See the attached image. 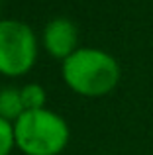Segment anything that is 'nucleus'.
I'll return each mask as SVG.
<instances>
[{
    "instance_id": "nucleus-6",
    "label": "nucleus",
    "mask_w": 153,
    "mask_h": 155,
    "mask_svg": "<svg viewBox=\"0 0 153 155\" xmlns=\"http://www.w3.org/2000/svg\"><path fill=\"white\" fill-rule=\"evenodd\" d=\"M20 94H22V102H24V108L26 110L45 108V91H43L41 84L30 83V84L20 88Z\"/></svg>"
},
{
    "instance_id": "nucleus-5",
    "label": "nucleus",
    "mask_w": 153,
    "mask_h": 155,
    "mask_svg": "<svg viewBox=\"0 0 153 155\" xmlns=\"http://www.w3.org/2000/svg\"><path fill=\"white\" fill-rule=\"evenodd\" d=\"M24 112H26V108L22 102L20 88H2L0 91V116L10 122H16Z\"/></svg>"
},
{
    "instance_id": "nucleus-2",
    "label": "nucleus",
    "mask_w": 153,
    "mask_h": 155,
    "mask_svg": "<svg viewBox=\"0 0 153 155\" xmlns=\"http://www.w3.org/2000/svg\"><path fill=\"white\" fill-rule=\"evenodd\" d=\"M16 147L26 155H59L69 143V124L47 108L26 110L14 122Z\"/></svg>"
},
{
    "instance_id": "nucleus-4",
    "label": "nucleus",
    "mask_w": 153,
    "mask_h": 155,
    "mask_svg": "<svg viewBox=\"0 0 153 155\" xmlns=\"http://www.w3.org/2000/svg\"><path fill=\"white\" fill-rule=\"evenodd\" d=\"M43 47L51 57L65 61L71 53L79 49L76 26L67 18H53L43 30Z\"/></svg>"
},
{
    "instance_id": "nucleus-7",
    "label": "nucleus",
    "mask_w": 153,
    "mask_h": 155,
    "mask_svg": "<svg viewBox=\"0 0 153 155\" xmlns=\"http://www.w3.org/2000/svg\"><path fill=\"white\" fill-rule=\"evenodd\" d=\"M14 145H16L14 124L0 116V155H10Z\"/></svg>"
},
{
    "instance_id": "nucleus-3",
    "label": "nucleus",
    "mask_w": 153,
    "mask_h": 155,
    "mask_svg": "<svg viewBox=\"0 0 153 155\" xmlns=\"http://www.w3.org/2000/svg\"><path fill=\"white\" fill-rule=\"evenodd\" d=\"M37 59V41L31 28L18 20H0V75L22 77Z\"/></svg>"
},
{
    "instance_id": "nucleus-1",
    "label": "nucleus",
    "mask_w": 153,
    "mask_h": 155,
    "mask_svg": "<svg viewBox=\"0 0 153 155\" xmlns=\"http://www.w3.org/2000/svg\"><path fill=\"white\" fill-rule=\"evenodd\" d=\"M61 77L73 92L98 98L118 87L122 69L116 57L108 51L98 47H79L63 61Z\"/></svg>"
}]
</instances>
